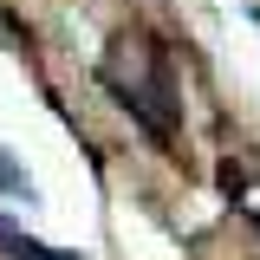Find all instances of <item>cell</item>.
Segmentation results:
<instances>
[{
  "mask_svg": "<svg viewBox=\"0 0 260 260\" xmlns=\"http://www.w3.org/2000/svg\"><path fill=\"white\" fill-rule=\"evenodd\" d=\"M0 254L7 260H78V254H59V247H39V241L20 234L13 221H0Z\"/></svg>",
  "mask_w": 260,
  "mask_h": 260,
  "instance_id": "1",
  "label": "cell"
},
{
  "mask_svg": "<svg viewBox=\"0 0 260 260\" xmlns=\"http://www.w3.org/2000/svg\"><path fill=\"white\" fill-rule=\"evenodd\" d=\"M0 195H20V202H26V195H32V182H26V169H20V162L7 156V150H0Z\"/></svg>",
  "mask_w": 260,
  "mask_h": 260,
  "instance_id": "2",
  "label": "cell"
},
{
  "mask_svg": "<svg viewBox=\"0 0 260 260\" xmlns=\"http://www.w3.org/2000/svg\"><path fill=\"white\" fill-rule=\"evenodd\" d=\"M254 26H260V13H254Z\"/></svg>",
  "mask_w": 260,
  "mask_h": 260,
  "instance_id": "3",
  "label": "cell"
}]
</instances>
